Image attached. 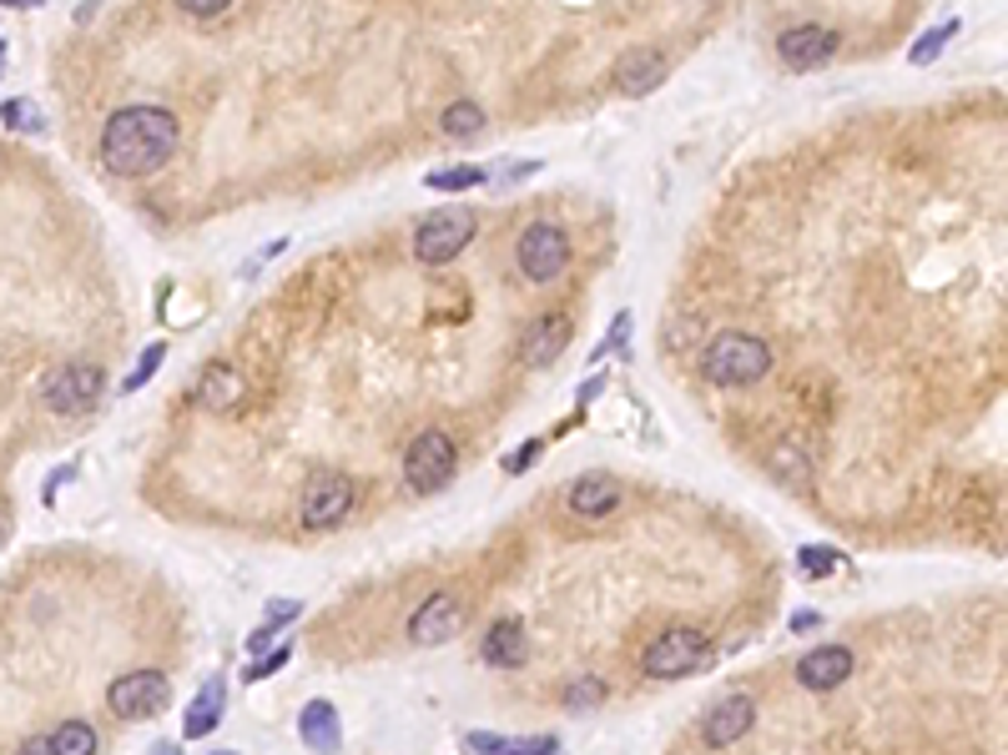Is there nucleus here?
Masks as SVG:
<instances>
[{"mask_svg": "<svg viewBox=\"0 0 1008 755\" xmlns=\"http://www.w3.org/2000/svg\"><path fill=\"white\" fill-rule=\"evenodd\" d=\"M177 152V117L162 107H121L101 131V162L111 177H152Z\"/></svg>", "mask_w": 1008, "mask_h": 755, "instance_id": "obj_1", "label": "nucleus"}, {"mask_svg": "<svg viewBox=\"0 0 1008 755\" xmlns=\"http://www.w3.org/2000/svg\"><path fill=\"white\" fill-rule=\"evenodd\" d=\"M701 368H706V378L722 383V389H731V383H757V378H767V368H771V348L761 338H751V332H716V338L706 342Z\"/></svg>", "mask_w": 1008, "mask_h": 755, "instance_id": "obj_2", "label": "nucleus"}, {"mask_svg": "<svg viewBox=\"0 0 1008 755\" xmlns=\"http://www.w3.org/2000/svg\"><path fill=\"white\" fill-rule=\"evenodd\" d=\"M454 469H459V449H454V438L444 428H424L403 453V479H409L414 494H440L454 479Z\"/></svg>", "mask_w": 1008, "mask_h": 755, "instance_id": "obj_3", "label": "nucleus"}, {"mask_svg": "<svg viewBox=\"0 0 1008 755\" xmlns=\"http://www.w3.org/2000/svg\"><path fill=\"white\" fill-rule=\"evenodd\" d=\"M706 665H712V645H706L701 630H686V625L665 630V635L641 655V670L651 675V680H686V675L706 670Z\"/></svg>", "mask_w": 1008, "mask_h": 755, "instance_id": "obj_4", "label": "nucleus"}, {"mask_svg": "<svg viewBox=\"0 0 1008 755\" xmlns=\"http://www.w3.org/2000/svg\"><path fill=\"white\" fill-rule=\"evenodd\" d=\"M101 378L107 373L96 363H61L56 373H46V383H41V403L61 418H82V414H91L96 403H101V393H107Z\"/></svg>", "mask_w": 1008, "mask_h": 755, "instance_id": "obj_5", "label": "nucleus"}, {"mask_svg": "<svg viewBox=\"0 0 1008 755\" xmlns=\"http://www.w3.org/2000/svg\"><path fill=\"white\" fill-rule=\"evenodd\" d=\"M475 232H479L475 212H429L414 232V258L424 267H444V262H454L475 242Z\"/></svg>", "mask_w": 1008, "mask_h": 755, "instance_id": "obj_6", "label": "nucleus"}, {"mask_svg": "<svg viewBox=\"0 0 1008 755\" xmlns=\"http://www.w3.org/2000/svg\"><path fill=\"white\" fill-rule=\"evenodd\" d=\"M514 258H520V272L530 277V283H555L560 272L570 267V237L565 227L555 222H530L520 232V242H514Z\"/></svg>", "mask_w": 1008, "mask_h": 755, "instance_id": "obj_7", "label": "nucleus"}, {"mask_svg": "<svg viewBox=\"0 0 1008 755\" xmlns=\"http://www.w3.org/2000/svg\"><path fill=\"white\" fill-rule=\"evenodd\" d=\"M166 700H172V680L162 670H131L111 680L107 690V705L117 720H152L166 710Z\"/></svg>", "mask_w": 1008, "mask_h": 755, "instance_id": "obj_8", "label": "nucleus"}, {"mask_svg": "<svg viewBox=\"0 0 1008 755\" xmlns=\"http://www.w3.org/2000/svg\"><path fill=\"white\" fill-rule=\"evenodd\" d=\"M354 479H344V473H318L308 489H303V499H297V514H303V524L308 529H338V524L354 514Z\"/></svg>", "mask_w": 1008, "mask_h": 755, "instance_id": "obj_9", "label": "nucleus"}, {"mask_svg": "<svg viewBox=\"0 0 1008 755\" xmlns=\"http://www.w3.org/2000/svg\"><path fill=\"white\" fill-rule=\"evenodd\" d=\"M777 56H782L787 72H817L837 56V31L827 25H792L777 36Z\"/></svg>", "mask_w": 1008, "mask_h": 755, "instance_id": "obj_10", "label": "nucleus"}, {"mask_svg": "<svg viewBox=\"0 0 1008 755\" xmlns=\"http://www.w3.org/2000/svg\"><path fill=\"white\" fill-rule=\"evenodd\" d=\"M459 630H464V604L454 600V594H429V600L414 610V620H409V639L424 645V649L449 645Z\"/></svg>", "mask_w": 1008, "mask_h": 755, "instance_id": "obj_11", "label": "nucleus"}, {"mask_svg": "<svg viewBox=\"0 0 1008 755\" xmlns=\"http://www.w3.org/2000/svg\"><path fill=\"white\" fill-rule=\"evenodd\" d=\"M565 504L570 514H581V519H605V514H616L626 504V484H620L616 473H581L575 484L565 489Z\"/></svg>", "mask_w": 1008, "mask_h": 755, "instance_id": "obj_12", "label": "nucleus"}, {"mask_svg": "<svg viewBox=\"0 0 1008 755\" xmlns=\"http://www.w3.org/2000/svg\"><path fill=\"white\" fill-rule=\"evenodd\" d=\"M751 725H757V700L751 696H726L712 715L701 720V741L712 745V751H726V745L747 741Z\"/></svg>", "mask_w": 1008, "mask_h": 755, "instance_id": "obj_13", "label": "nucleus"}, {"mask_svg": "<svg viewBox=\"0 0 1008 755\" xmlns=\"http://www.w3.org/2000/svg\"><path fill=\"white\" fill-rule=\"evenodd\" d=\"M847 675H853V649L847 645H822V649H812V655L796 660V680H802L806 690H837Z\"/></svg>", "mask_w": 1008, "mask_h": 755, "instance_id": "obj_14", "label": "nucleus"}, {"mask_svg": "<svg viewBox=\"0 0 1008 755\" xmlns=\"http://www.w3.org/2000/svg\"><path fill=\"white\" fill-rule=\"evenodd\" d=\"M671 76V61H665V51H630V56H620L616 66V86L620 96H651L655 86Z\"/></svg>", "mask_w": 1008, "mask_h": 755, "instance_id": "obj_15", "label": "nucleus"}, {"mask_svg": "<svg viewBox=\"0 0 1008 755\" xmlns=\"http://www.w3.org/2000/svg\"><path fill=\"white\" fill-rule=\"evenodd\" d=\"M524 655H530V639H524V625L520 620H510V614L495 620L489 635H485V645H479V660L495 665V670H520Z\"/></svg>", "mask_w": 1008, "mask_h": 755, "instance_id": "obj_16", "label": "nucleus"}, {"mask_svg": "<svg viewBox=\"0 0 1008 755\" xmlns=\"http://www.w3.org/2000/svg\"><path fill=\"white\" fill-rule=\"evenodd\" d=\"M565 342H570V318H565V313H550V318L530 322V332H524V348H520L524 368L555 363V358L565 353Z\"/></svg>", "mask_w": 1008, "mask_h": 755, "instance_id": "obj_17", "label": "nucleus"}, {"mask_svg": "<svg viewBox=\"0 0 1008 755\" xmlns=\"http://www.w3.org/2000/svg\"><path fill=\"white\" fill-rule=\"evenodd\" d=\"M297 735H303V745L318 755H333L338 745H344V725H338V710H333V700H308L303 705V715H297Z\"/></svg>", "mask_w": 1008, "mask_h": 755, "instance_id": "obj_18", "label": "nucleus"}, {"mask_svg": "<svg viewBox=\"0 0 1008 755\" xmlns=\"http://www.w3.org/2000/svg\"><path fill=\"white\" fill-rule=\"evenodd\" d=\"M223 710H227V680H223V675H213V680L197 690V700H192L187 720H182V735H187V741L213 735L217 725H223Z\"/></svg>", "mask_w": 1008, "mask_h": 755, "instance_id": "obj_19", "label": "nucleus"}, {"mask_svg": "<svg viewBox=\"0 0 1008 755\" xmlns=\"http://www.w3.org/2000/svg\"><path fill=\"white\" fill-rule=\"evenodd\" d=\"M464 745L475 755H550V751H560L555 735H514V741H505V735H489V731H469Z\"/></svg>", "mask_w": 1008, "mask_h": 755, "instance_id": "obj_20", "label": "nucleus"}, {"mask_svg": "<svg viewBox=\"0 0 1008 755\" xmlns=\"http://www.w3.org/2000/svg\"><path fill=\"white\" fill-rule=\"evenodd\" d=\"M197 403L207 414H227V408H238L242 403V378L232 368H207L197 383Z\"/></svg>", "mask_w": 1008, "mask_h": 755, "instance_id": "obj_21", "label": "nucleus"}, {"mask_svg": "<svg viewBox=\"0 0 1008 755\" xmlns=\"http://www.w3.org/2000/svg\"><path fill=\"white\" fill-rule=\"evenodd\" d=\"M297 614H303V600H268V610H262V625L248 635V655H262V649H273V639L283 635L288 625H293Z\"/></svg>", "mask_w": 1008, "mask_h": 755, "instance_id": "obj_22", "label": "nucleus"}, {"mask_svg": "<svg viewBox=\"0 0 1008 755\" xmlns=\"http://www.w3.org/2000/svg\"><path fill=\"white\" fill-rule=\"evenodd\" d=\"M46 741H51V755H96V731L86 720H66V725L51 731Z\"/></svg>", "mask_w": 1008, "mask_h": 755, "instance_id": "obj_23", "label": "nucleus"}, {"mask_svg": "<svg viewBox=\"0 0 1008 755\" xmlns=\"http://www.w3.org/2000/svg\"><path fill=\"white\" fill-rule=\"evenodd\" d=\"M440 127H444V136H479L485 131V107L479 101H454V107H444V117H440Z\"/></svg>", "mask_w": 1008, "mask_h": 755, "instance_id": "obj_24", "label": "nucleus"}, {"mask_svg": "<svg viewBox=\"0 0 1008 755\" xmlns=\"http://www.w3.org/2000/svg\"><path fill=\"white\" fill-rule=\"evenodd\" d=\"M485 182V166H444V172H434V177H424V187L434 192H469Z\"/></svg>", "mask_w": 1008, "mask_h": 755, "instance_id": "obj_25", "label": "nucleus"}, {"mask_svg": "<svg viewBox=\"0 0 1008 755\" xmlns=\"http://www.w3.org/2000/svg\"><path fill=\"white\" fill-rule=\"evenodd\" d=\"M953 36H958V21H949V25H933V31H928V36H918V41H913V51H908V56H913V66H933V61H937V51L949 46Z\"/></svg>", "mask_w": 1008, "mask_h": 755, "instance_id": "obj_26", "label": "nucleus"}, {"mask_svg": "<svg viewBox=\"0 0 1008 755\" xmlns=\"http://www.w3.org/2000/svg\"><path fill=\"white\" fill-rule=\"evenodd\" d=\"M605 700V680L600 675H575V680L565 685V705L570 710H590Z\"/></svg>", "mask_w": 1008, "mask_h": 755, "instance_id": "obj_27", "label": "nucleus"}, {"mask_svg": "<svg viewBox=\"0 0 1008 755\" xmlns=\"http://www.w3.org/2000/svg\"><path fill=\"white\" fill-rule=\"evenodd\" d=\"M0 121H6V127H15V131H31V136H41V131H46V117H41L31 101H6V107H0Z\"/></svg>", "mask_w": 1008, "mask_h": 755, "instance_id": "obj_28", "label": "nucleus"}, {"mask_svg": "<svg viewBox=\"0 0 1008 755\" xmlns=\"http://www.w3.org/2000/svg\"><path fill=\"white\" fill-rule=\"evenodd\" d=\"M293 660V645H278V649H262L258 660L248 665V685H258V680H268V675H278L283 665Z\"/></svg>", "mask_w": 1008, "mask_h": 755, "instance_id": "obj_29", "label": "nucleus"}, {"mask_svg": "<svg viewBox=\"0 0 1008 755\" xmlns=\"http://www.w3.org/2000/svg\"><path fill=\"white\" fill-rule=\"evenodd\" d=\"M796 569H802V575H822V579H827L832 569H837V555H832V549H817V544H806L802 555H796Z\"/></svg>", "mask_w": 1008, "mask_h": 755, "instance_id": "obj_30", "label": "nucleus"}, {"mask_svg": "<svg viewBox=\"0 0 1008 755\" xmlns=\"http://www.w3.org/2000/svg\"><path fill=\"white\" fill-rule=\"evenodd\" d=\"M162 358H166V348H162V342H152V348H147V353H142V363L131 368V378H127V383H121V389H127V393H137V389H142V383H147V378H152L156 368H162Z\"/></svg>", "mask_w": 1008, "mask_h": 755, "instance_id": "obj_31", "label": "nucleus"}, {"mask_svg": "<svg viewBox=\"0 0 1008 755\" xmlns=\"http://www.w3.org/2000/svg\"><path fill=\"white\" fill-rule=\"evenodd\" d=\"M540 449H545V444H540V438H530V444H520V449H514L510 459H505V473H524V469H530L534 459H540Z\"/></svg>", "mask_w": 1008, "mask_h": 755, "instance_id": "obj_32", "label": "nucleus"}, {"mask_svg": "<svg viewBox=\"0 0 1008 755\" xmlns=\"http://www.w3.org/2000/svg\"><path fill=\"white\" fill-rule=\"evenodd\" d=\"M626 332H630V313H616V322H610V338H605L600 348H595V358L610 353V348H620V342H626Z\"/></svg>", "mask_w": 1008, "mask_h": 755, "instance_id": "obj_33", "label": "nucleus"}, {"mask_svg": "<svg viewBox=\"0 0 1008 755\" xmlns=\"http://www.w3.org/2000/svg\"><path fill=\"white\" fill-rule=\"evenodd\" d=\"M182 11L187 15H223L227 6H232V0H177Z\"/></svg>", "mask_w": 1008, "mask_h": 755, "instance_id": "obj_34", "label": "nucleus"}, {"mask_svg": "<svg viewBox=\"0 0 1008 755\" xmlns=\"http://www.w3.org/2000/svg\"><path fill=\"white\" fill-rule=\"evenodd\" d=\"M777 469H782V479L792 473V479H796V489H806V473H802V463H796V453H792V449H777Z\"/></svg>", "mask_w": 1008, "mask_h": 755, "instance_id": "obj_35", "label": "nucleus"}, {"mask_svg": "<svg viewBox=\"0 0 1008 755\" xmlns=\"http://www.w3.org/2000/svg\"><path fill=\"white\" fill-rule=\"evenodd\" d=\"M817 625H822V614H817V610H796V614H792V630H796V635H812Z\"/></svg>", "mask_w": 1008, "mask_h": 755, "instance_id": "obj_36", "label": "nucleus"}, {"mask_svg": "<svg viewBox=\"0 0 1008 755\" xmlns=\"http://www.w3.org/2000/svg\"><path fill=\"white\" fill-rule=\"evenodd\" d=\"M72 473H76V469H56V473H51V479H46V489H41V504H56V489L66 484Z\"/></svg>", "mask_w": 1008, "mask_h": 755, "instance_id": "obj_37", "label": "nucleus"}, {"mask_svg": "<svg viewBox=\"0 0 1008 755\" xmlns=\"http://www.w3.org/2000/svg\"><path fill=\"white\" fill-rule=\"evenodd\" d=\"M15 755H51V741L46 735H31V741H21V751Z\"/></svg>", "mask_w": 1008, "mask_h": 755, "instance_id": "obj_38", "label": "nucleus"}, {"mask_svg": "<svg viewBox=\"0 0 1008 755\" xmlns=\"http://www.w3.org/2000/svg\"><path fill=\"white\" fill-rule=\"evenodd\" d=\"M152 755H182V745H177V741H156Z\"/></svg>", "mask_w": 1008, "mask_h": 755, "instance_id": "obj_39", "label": "nucleus"}, {"mask_svg": "<svg viewBox=\"0 0 1008 755\" xmlns=\"http://www.w3.org/2000/svg\"><path fill=\"white\" fill-rule=\"evenodd\" d=\"M530 172H540V162H520V166H510V177L520 182V177H530Z\"/></svg>", "mask_w": 1008, "mask_h": 755, "instance_id": "obj_40", "label": "nucleus"}, {"mask_svg": "<svg viewBox=\"0 0 1008 755\" xmlns=\"http://www.w3.org/2000/svg\"><path fill=\"white\" fill-rule=\"evenodd\" d=\"M0 6H21V11H36V6H46V0H0Z\"/></svg>", "mask_w": 1008, "mask_h": 755, "instance_id": "obj_41", "label": "nucleus"}, {"mask_svg": "<svg viewBox=\"0 0 1008 755\" xmlns=\"http://www.w3.org/2000/svg\"><path fill=\"white\" fill-rule=\"evenodd\" d=\"M6 56H11V51H6V41H0V76H6Z\"/></svg>", "mask_w": 1008, "mask_h": 755, "instance_id": "obj_42", "label": "nucleus"}, {"mask_svg": "<svg viewBox=\"0 0 1008 755\" xmlns=\"http://www.w3.org/2000/svg\"><path fill=\"white\" fill-rule=\"evenodd\" d=\"M213 755H238V751H213Z\"/></svg>", "mask_w": 1008, "mask_h": 755, "instance_id": "obj_43", "label": "nucleus"}, {"mask_svg": "<svg viewBox=\"0 0 1008 755\" xmlns=\"http://www.w3.org/2000/svg\"><path fill=\"white\" fill-rule=\"evenodd\" d=\"M550 755H560V751H550Z\"/></svg>", "mask_w": 1008, "mask_h": 755, "instance_id": "obj_44", "label": "nucleus"}]
</instances>
